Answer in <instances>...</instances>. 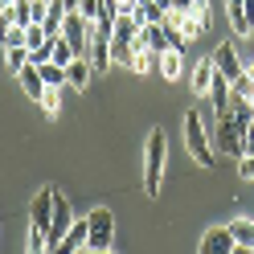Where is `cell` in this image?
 I'll list each match as a JSON object with an SVG mask.
<instances>
[{
  "label": "cell",
  "mask_w": 254,
  "mask_h": 254,
  "mask_svg": "<svg viewBox=\"0 0 254 254\" xmlns=\"http://www.w3.org/2000/svg\"><path fill=\"white\" fill-rule=\"evenodd\" d=\"M8 29H12V17H8V8H0V41L8 37Z\"/></svg>",
  "instance_id": "484cf974"
},
{
  "label": "cell",
  "mask_w": 254,
  "mask_h": 254,
  "mask_svg": "<svg viewBox=\"0 0 254 254\" xmlns=\"http://www.w3.org/2000/svg\"><path fill=\"white\" fill-rule=\"evenodd\" d=\"M185 148H189V156H193L201 168H213V144H209V131H205L201 111H185Z\"/></svg>",
  "instance_id": "7a4b0ae2"
},
{
  "label": "cell",
  "mask_w": 254,
  "mask_h": 254,
  "mask_svg": "<svg viewBox=\"0 0 254 254\" xmlns=\"http://www.w3.org/2000/svg\"><path fill=\"white\" fill-rule=\"evenodd\" d=\"M160 74L168 78V82H177V78L185 74V50H164L160 54Z\"/></svg>",
  "instance_id": "2e32d148"
},
{
  "label": "cell",
  "mask_w": 254,
  "mask_h": 254,
  "mask_svg": "<svg viewBox=\"0 0 254 254\" xmlns=\"http://www.w3.org/2000/svg\"><path fill=\"white\" fill-rule=\"evenodd\" d=\"M62 4H66L70 12H78V4H82V0H62Z\"/></svg>",
  "instance_id": "83f0119b"
},
{
  "label": "cell",
  "mask_w": 254,
  "mask_h": 254,
  "mask_svg": "<svg viewBox=\"0 0 254 254\" xmlns=\"http://www.w3.org/2000/svg\"><path fill=\"white\" fill-rule=\"evenodd\" d=\"M86 234H90V226H86V217L82 221H74V226L66 230V238H62V242H54V246H45L50 254H78L86 246Z\"/></svg>",
  "instance_id": "ba28073f"
},
{
  "label": "cell",
  "mask_w": 254,
  "mask_h": 254,
  "mask_svg": "<svg viewBox=\"0 0 254 254\" xmlns=\"http://www.w3.org/2000/svg\"><path fill=\"white\" fill-rule=\"evenodd\" d=\"M78 12H82L86 21H99V17H103V0H82V4H78Z\"/></svg>",
  "instance_id": "7402d4cb"
},
{
  "label": "cell",
  "mask_w": 254,
  "mask_h": 254,
  "mask_svg": "<svg viewBox=\"0 0 254 254\" xmlns=\"http://www.w3.org/2000/svg\"><path fill=\"white\" fill-rule=\"evenodd\" d=\"M209 103H213V115H230L234 107V94H230V78L213 70V82H209Z\"/></svg>",
  "instance_id": "9c48e42d"
},
{
  "label": "cell",
  "mask_w": 254,
  "mask_h": 254,
  "mask_svg": "<svg viewBox=\"0 0 254 254\" xmlns=\"http://www.w3.org/2000/svg\"><path fill=\"white\" fill-rule=\"evenodd\" d=\"M213 70H217V66H213V54H209V58H201L197 66H193V78H189V82H193V90H197V94H209Z\"/></svg>",
  "instance_id": "5bb4252c"
},
{
  "label": "cell",
  "mask_w": 254,
  "mask_h": 254,
  "mask_svg": "<svg viewBox=\"0 0 254 254\" xmlns=\"http://www.w3.org/2000/svg\"><path fill=\"white\" fill-rule=\"evenodd\" d=\"M86 226H90L86 250H111V246H115V213H111V209H90L86 213Z\"/></svg>",
  "instance_id": "3957f363"
},
{
  "label": "cell",
  "mask_w": 254,
  "mask_h": 254,
  "mask_svg": "<svg viewBox=\"0 0 254 254\" xmlns=\"http://www.w3.org/2000/svg\"><path fill=\"white\" fill-rule=\"evenodd\" d=\"M12 4H17V0H0V8H12Z\"/></svg>",
  "instance_id": "4dcf8cb0"
},
{
  "label": "cell",
  "mask_w": 254,
  "mask_h": 254,
  "mask_svg": "<svg viewBox=\"0 0 254 254\" xmlns=\"http://www.w3.org/2000/svg\"><path fill=\"white\" fill-rule=\"evenodd\" d=\"M131 17H135L139 25H160V21H164V8L156 4V0H135V4H131Z\"/></svg>",
  "instance_id": "9a60e30c"
},
{
  "label": "cell",
  "mask_w": 254,
  "mask_h": 254,
  "mask_svg": "<svg viewBox=\"0 0 254 254\" xmlns=\"http://www.w3.org/2000/svg\"><path fill=\"white\" fill-rule=\"evenodd\" d=\"M164 164H168V139H164V131H160V127H152L148 148H144V193H148V197H156V193H160Z\"/></svg>",
  "instance_id": "6da1fadb"
},
{
  "label": "cell",
  "mask_w": 254,
  "mask_h": 254,
  "mask_svg": "<svg viewBox=\"0 0 254 254\" xmlns=\"http://www.w3.org/2000/svg\"><path fill=\"white\" fill-rule=\"evenodd\" d=\"M230 234H234V242H238V246H250V250H254V221H250V217L230 221Z\"/></svg>",
  "instance_id": "ac0fdd59"
},
{
  "label": "cell",
  "mask_w": 254,
  "mask_h": 254,
  "mask_svg": "<svg viewBox=\"0 0 254 254\" xmlns=\"http://www.w3.org/2000/svg\"><path fill=\"white\" fill-rule=\"evenodd\" d=\"M213 66H217L221 74H226L230 82H234V78H242V74H246L242 58H238V50H234V41H221V45H217V54H213Z\"/></svg>",
  "instance_id": "52a82bcc"
},
{
  "label": "cell",
  "mask_w": 254,
  "mask_h": 254,
  "mask_svg": "<svg viewBox=\"0 0 254 254\" xmlns=\"http://www.w3.org/2000/svg\"><path fill=\"white\" fill-rule=\"evenodd\" d=\"M135 33H139V21L131 17V12H119L115 29H111V41H135Z\"/></svg>",
  "instance_id": "e0dca14e"
},
{
  "label": "cell",
  "mask_w": 254,
  "mask_h": 254,
  "mask_svg": "<svg viewBox=\"0 0 254 254\" xmlns=\"http://www.w3.org/2000/svg\"><path fill=\"white\" fill-rule=\"evenodd\" d=\"M242 181H254V156H242V168H238Z\"/></svg>",
  "instance_id": "d4e9b609"
},
{
  "label": "cell",
  "mask_w": 254,
  "mask_h": 254,
  "mask_svg": "<svg viewBox=\"0 0 254 254\" xmlns=\"http://www.w3.org/2000/svg\"><path fill=\"white\" fill-rule=\"evenodd\" d=\"M230 254H254V250H250V246H234Z\"/></svg>",
  "instance_id": "f1b7e54d"
},
{
  "label": "cell",
  "mask_w": 254,
  "mask_h": 254,
  "mask_svg": "<svg viewBox=\"0 0 254 254\" xmlns=\"http://www.w3.org/2000/svg\"><path fill=\"white\" fill-rule=\"evenodd\" d=\"M17 78H21L25 94H29V99H37V103H41V94L50 90V86H45V78H41V70L33 66V62H29V66H21V70H17Z\"/></svg>",
  "instance_id": "7c38bea8"
},
{
  "label": "cell",
  "mask_w": 254,
  "mask_h": 254,
  "mask_svg": "<svg viewBox=\"0 0 254 254\" xmlns=\"http://www.w3.org/2000/svg\"><path fill=\"white\" fill-rule=\"evenodd\" d=\"M226 8H230L234 33L238 37H250V29H254V0H226Z\"/></svg>",
  "instance_id": "8992f818"
},
{
  "label": "cell",
  "mask_w": 254,
  "mask_h": 254,
  "mask_svg": "<svg viewBox=\"0 0 254 254\" xmlns=\"http://www.w3.org/2000/svg\"><path fill=\"white\" fill-rule=\"evenodd\" d=\"M242 156H254V123L242 131Z\"/></svg>",
  "instance_id": "cb8c5ba5"
},
{
  "label": "cell",
  "mask_w": 254,
  "mask_h": 254,
  "mask_svg": "<svg viewBox=\"0 0 254 254\" xmlns=\"http://www.w3.org/2000/svg\"><path fill=\"white\" fill-rule=\"evenodd\" d=\"M54 197H58V189H41L33 205H29V234L45 238V242H50V226H54Z\"/></svg>",
  "instance_id": "277c9868"
},
{
  "label": "cell",
  "mask_w": 254,
  "mask_h": 254,
  "mask_svg": "<svg viewBox=\"0 0 254 254\" xmlns=\"http://www.w3.org/2000/svg\"><path fill=\"white\" fill-rule=\"evenodd\" d=\"M238 242H234V234H230V226L226 230H209L201 238V254H230Z\"/></svg>",
  "instance_id": "8fae6325"
},
{
  "label": "cell",
  "mask_w": 254,
  "mask_h": 254,
  "mask_svg": "<svg viewBox=\"0 0 254 254\" xmlns=\"http://www.w3.org/2000/svg\"><path fill=\"white\" fill-rule=\"evenodd\" d=\"M50 45V33H45V25H25V50L29 54H37Z\"/></svg>",
  "instance_id": "d6986e66"
},
{
  "label": "cell",
  "mask_w": 254,
  "mask_h": 254,
  "mask_svg": "<svg viewBox=\"0 0 254 254\" xmlns=\"http://www.w3.org/2000/svg\"><path fill=\"white\" fill-rule=\"evenodd\" d=\"M74 226V213H70V201L66 197H54V226H50V242L45 246H54V242H62V238H66V230Z\"/></svg>",
  "instance_id": "30bf717a"
},
{
  "label": "cell",
  "mask_w": 254,
  "mask_h": 254,
  "mask_svg": "<svg viewBox=\"0 0 254 254\" xmlns=\"http://www.w3.org/2000/svg\"><path fill=\"white\" fill-rule=\"evenodd\" d=\"M37 70H41V78H45V86H54V90L66 86V66H58V62H41Z\"/></svg>",
  "instance_id": "44dd1931"
},
{
  "label": "cell",
  "mask_w": 254,
  "mask_h": 254,
  "mask_svg": "<svg viewBox=\"0 0 254 254\" xmlns=\"http://www.w3.org/2000/svg\"><path fill=\"white\" fill-rule=\"evenodd\" d=\"M197 4H201V0H172L168 12H189V8H197Z\"/></svg>",
  "instance_id": "4316f807"
},
{
  "label": "cell",
  "mask_w": 254,
  "mask_h": 254,
  "mask_svg": "<svg viewBox=\"0 0 254 254\" xmlns=\"http://www.w3.org/2000/svg\"><path fill=\"white\" fill-rule=\"evenodd\" d=\"M41 111H45V115H58V90H54V86L41 94Z\"/></svg>",
  "instance_id": "603a6c76"
},
{
  "label": "cell",
  "mask_w": 254,
  "mask_h": 254,
  "mask_svg": "<svg viewBox=\"0 0 254 254\" xmlns=\"http://www.w3.org/2000/svg\"><path fill=\"white\" fill-rule=\"evenodd\" d=\"M131 62H135L131 41H111V66H131Z\"/></svg>",
  "instance_id": "ffe728a7"
},
{
  "label": "cell",
  "mask_w": 254,
  "mask_h": 254,
  "mask_svg": "<svg viewBox=\"0 0 254 254\" xmlns=\"http://www.w3.org/2000/svg\"><path fill=\"white\" fill-rule=\"evenodd\" d=\"M78 254H111V250H86V246H82V250H78Z\"/></svg>",
  "instance_id": "f546056e"
},
{
  "label": "cell",
  "mask_w": 254,
  "mask_h": 254,
  "mask_svg": "<svg viewBox=\"0 0 254 254\" xmlns=\"http://www.w3.org/2000/svg\"><path fill=\"white\" fill-rule=\"evenodd\" d=\"M90 58H74L70 66H66V86H74V90H86V82H90Z\"/></svg>",
  "instance_id": "4fadbf2b"
},
{
  "label": "cell",
  "mask_w": 254,
  "mask_h": 254,
  "mask_svg": "<svg viewBox=\"0 0 254 254\" xmlns=\"http://www.w3.org/2000/svg\"><path fill=\"white\" fill-rule=\"evenodd\" d=\"M242 131H246V127L238 123L234 115H217V131H213V139H217V152L238 156V160H242Z\"/></svg>",
  "instance_id": "5b68a950"
},
{
  "label": "cell",
  "mask_w": 254,
  "mask_h": 254,
  "mask_svg": "<svg viewBox=\"0 0 254 254\" xmlns=\"http://www.w3.org/2000/svg\"><path fill=\"white\" fill-rule=\"evenodd\" d=\"M250 58H254V29H250Z\"/></svg>",
  "instance_id": "1f68e13d"
}]
</instances>
